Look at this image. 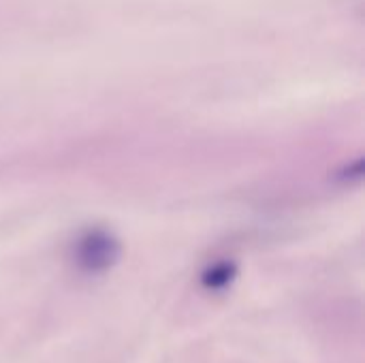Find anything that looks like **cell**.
Instances as JSON below:
<instances>
[{
  "mask_svg": "<svg viewBox=\"0 0 365 363\" xmlns=\"http://www.w3.org/2000/svg\"><path fill=\"white\" fill-rule=\"evenodd\" d=\"M122 255L118 237L105 229H88L81 233L73 248V261L79 272L88 276H98L109 272Z\"/></svg>",
  "mask_w": 365,
  "mask_h": 363,
  "instance_id": "1",
  "label": "cell"
},
{
  "mask_svg": "<svg viewBox=\"0 0 365 363\" xmlns=\"http://www.w3.org/2000/svg\"><path fill=\"white\" fill-rule=\"evenodd\" d=\"M233 274H235V267L231 263H218L205 272L203 282L207 289H222L233 280Z\"/></svg>",
  "mask_w": 365,
  "mask_h": 363,
  "instance_id": "2",
  "label": "cell"
}]
</instances>
